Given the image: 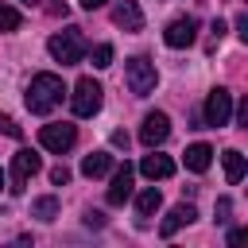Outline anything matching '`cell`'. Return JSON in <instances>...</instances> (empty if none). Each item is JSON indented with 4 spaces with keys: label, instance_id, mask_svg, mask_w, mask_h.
Returning <instances> with one entry per match:
<instances>
[{
    "label": "cell",
    "instance_id": "cell-1",
    "mask_svg": "<svg viewBox=\"0 0 248 248\" xmlns=\"http://www.w3.org/2000/svg\"><path fill=\"white\" fill-rule=\"evenodd\" d=\"M62 93H66V85H62V78L58 74H35L31 78V85H27V108L35 112V116H46L50 108H58L62 105Z\"/></svg>",
    "mask_w": 248,
    "mask_h": 248
},
{
    "label": "cell",
    "instance_id": "cell-2",
    "mask_svg": "<svg viewBox=\"0 0 248 248\" xmlns=\"http://www.w3.org/2000/svg\"><path fill=\"white\" fill-rule=\"evenodd\" d=\"M46 50H50V58H54V62L74 66V62H81V54H85V39H81V31H78V27H66V31H58V35H50Z\"/></svg>",
    "mask_w": 248,
    "mask_h": 248
},
{
    "label": "cell",
    "instance_id": "cell-3",
    "mask_svg": "<svg viewBox=\"0 0 248 248\" xmlns=\"http://www.w3.org/2000/svg\"><path fill=\"white\" fill-rule=\"evenodd\" d=\"M124 78H128V89H132L136 97H147V93L155 89V81H159V74H155V62H151V58H143V54L128 58V66H124Z\"/></svg>",
    "mask_w": 248,
    "mask_h": 248
},
{
    "label": "cell",
    "instance_id": "cell-4",
    "mask_svg": "<svg viewBox=\"0 0 248 248\" xmlns=\"http://www.w3.org/2000/svg\"><path fill=\"white\" fill-rule=\"evenodd\" d=\"M39 167H43V159L31 151V147H19L16 155H12V194H23L27 190V182H31V174H39Z\"/></svg>",
    "mask_w": 248,
    "mask_h": 248
},
{
    "label": "cell",
    "instance_id": "cell-5",
    "mask_svg": "<svg viewBox=\"0 0 248 248\" xmlns=\"http://www.w3.org/2000/svg\"><path fill=\"white\" fill-rule=\"evenodd\" d=\"M101 85L93 81V78H81L78 85H74V93H70V108H74V116H93L97 108H101Z\"/></svg>",
    "mask_w": 248,
    "mask_h": 248
},
{
    "label": "cell",
    "instance_id": "cell-6",
    "mask_svg": "<svg viewBox=\"0 0 248 248\" xmlns=\"http://www.w3.org/2000/svg\"><path fill=\"white\" fill-rule=\"evenodd\" d=\"M229 116H232V93H229V89H213V93L205 97V112H202L205 128H225Z\"/></svg>",
    "mask_w": 248,
    "mask_h": 248
},
{
    "label": "cell",
    "instance_id": "cell-7",
    "mask_svg": "<svg viewBox=\"0 0 248 248\" xmlns=\"http://www.w3.org/2000/svg\"><path fill=\"white\" fill-rule=\"evenodd\" d=\"M39 143H43L46 151L62 155V151H70V147L78 143V128H74V124H43V128H39Z\"/></svg>",
    "mask_w": 248,
    "mask_h": 248
},
{
    "label": "cell",
    "instance_id": "cell-8",
    "mask_svg": "<svg viewBox=\"0 0 248 248\" xmlns=\"http://www.w3.org/2000/svg\"><path fill=\"white\" fill-rule=\"evenodd\" d=\"M163 39H167V46H174V50L190 46V43L198 39V19H194V16H178V19H170L167 31H163Z\"/></svg>",
    "mask_w": 248,
    "mask_h": 248
},
{
    "label": "cell",
    "instance_id": "cell-9",
    "mask_svg": "<svg viewBox=\"0 0 248 248\" xmlns=\"http://www.w3.org/2000/svg\"><path fill=\"white\" fill-rule=\"evenodd\" d=\"M167 136H170V120H167V112H147L143 124H140V143H143V147H159Z\"/></svg>",
    "mask_w": 248,
    "mask_h": 248
},
{
    "label": "cell",
    "instance_id": "cell-10",
    "mask_svg": "<svg viewBox=\"0 0 248 248\" xmlns=\"http://www.w3.org/2000/svg\"><path fill=\"white\" fill-rule=\"evenodd\" d=\"M112 23L124 31H143V12L136 0H116L112 4Z\"/></svg>",
    "mask_w": 248,
    "mask_h": 248
},
{
    "label": "cell",
    "instance_id": "cell-11",
    "mask_svg": "<svg viewBox=\"0 0 248 248\" xmlns=\"http://www.w3.org/2000/svg\"><path fill=\"white\" fill-rule=\"evenodd\" d=\"M140 174H143V178H151V182L170 178V174H174V159H170V155H159V151L151 147V155H143V159H140Z\"/></svg>",
    "mask_w": 248,
    "mask_h": 248
},
{
    "label": "cell",
    "instance_id": "cell-12",
    "mask_svg": "<svg viewBox=\"0 0 248 248\" xmlns=\"http://www.w3.org/2000/svg\"><path fill=\"white\" fill-rule=\"evenodd\" d=\"M105 198H108V205H124V202L132 198V167H128V163L112 170V186H108Z\"/></svg>",
    "mask_w": 248,
    "mask_h": 248
},
{
    "label": "cell",
    "instance_id": "cell-13",
    "mask_svg": "<svg viewBox=\"0 0 248 248\" xmlns=\"http://www.w3.org/2000/svg\"><path fill=\"white\" fill-rule=\"evenodd\" d=\"M194 217H198V209L182 202V205H174V209H170V213L163 217V225H159V232H163V236H174V232H178L182 225H190Z\"/></svg>",
    "mask_w": 248,
    "mask_h": 248
},
{
    "label": "cell",
    "instance_id": "cell-14",
    "mask_svg": "<svg viewBox=\"0 0 248 248\" xmlns=\"http://www.w3.org/2000/svg\"><path fill=\"white\" fill-rule=\"evenodd\" d=\"M159 205H163V194H159V186H147V190H140V198H136V217H140V225H147V221H151V213H159Z\"/></svg>",
    "mask_w": 248,
    "mask_h": 248
},
{
    "label": "cell",
    "instance_id": "cell-15",
    "mask_svg": "<svg viewBox=\"0 0 248 248\" xmlns=\"http://www.w3.org/2000/svg\"><path fill=\"white\" fill-rule=\"evenodd\" d=\"M209 163H213V147H209V143H190V147H186V167H190L194 174L209 170Z\"/></svg>",
    "mask_w": 248,
    "mask_h": 248
},
{
    "label": "cell",
    "instance_id": "cell-16",
    "mask_svg": "<svg viewBox=\"0 0 248 248\" xmlns=\"http://www.w3.org/2000/svg\"><path fill=\"white\" fill-rule=\"evenodd\" d=\"M108 170H112V155H108V151H93V155L81 159V174H85V178H101V174H108Z\"/></svg>",
    "mask_w": 248,
    "mask_h": 248
},
{
    "label": "cell",
    "instance_id": "cell-17",
    "mask_svg": "<svg viewBox=\"0 0 248 248\" xmlns=\"http://www.w3.org/2000/svg\"><path fill=\"white\" fill-rule=\"evenodd\" d=\"M31 213H35L39 221H54V217H58V198H54V194L35 198V202H31Z\"/></svg>",
    "mask_w": 248,
    "mask_h": 248
},
{
    "label": "cell",
    "instance_id": "cell-18",
    "mask_svg": "<svg viewBox=\"0 0 248 248\" xmlns=\"http://www.w3.org/2000/svg\"><path fill=\"white\" fill-rule=\"evenodd\" d=\"M225 178H229L232 186L244 178V155H240V151H225Z\"/></svg>",
    "mask_w": 248,
    "mask_h": 248
},
{
    "label": "cell",
    "instance_id": "cell-19",
    "mask_svg": "<svg viewBox=\"0 0 248 248\" xmlns=\"http://www.w3.org/2000/svg\"><path fill=\"white\" fill-rule=\"evenodd\" d=\"M19 12L16 8H8V4H0V31H19Z\"/></svg>",
    "mask_w": 248,
    "mask_h": 248
},
{
    "label": "cell",
    "instance_id": "cell-20",
    "mask_svg": "<svg viewBox=\"0 0 248 248\" xmlns=\"http://www.w3.org/2000/svg\"><path fill=\"white\" fill-rule=\"evenodd\" d=\"M89 58H93V66H97V70H105V66H112V46H108V43H97Z\"/></svg>",
    "mask_w": 248,
    "mask_h": 248
},
{
    "label": "cell",
    "instance_id": "cell-21",
    "mask_svg": "<svg viewBox=\"0 0 248 248\" xmlns=\"http://www.w3.org/2000/svg\"><path fill=\"white\" fill-rule=\"evenodd\" d=\"M0 132H4V136H12V140H19V136H23V128H19L12 116H4V112H0Z\"/></svg>",
    "mask_w": 248,
    "mask_h": 248
},
{
    "label": "cell",
    "instance_id": "cell-22",
    "mask_svg": "<svg viewBox=\"0 0 248 248\" xmlns=\"http://www.w3.org/2000/svg\"><path fill=\"white\" fill-rule=\"evenodd\" d=\"M50 182H54V186H66V182H70V167H66V163H58V167L50 170Z\"/></svg>",
    "mask_w": 248,
    "mask_h": 248
},
{
    "label": "cell",
    "instance_id": "cell-23",
    "mask_svg": "<svg viewBox=\"0 0 248 248\" xmlns=\"http://www.w3.org/2000/svg\"><path fill=\"white\" fill-rule=\"evenodd\" d=\"M229 213H232V202L229 198H217V221H229Z\"/></svg>",
    "mask_w": 248,
    "mask_h": 248
},
{
    "label": "cell",
    "instance_id": "cell-24",
    "mask_svg": "<svg viewBox=\"0 0 248 248\" xmlns=\"http://www.w3.org/2000/svg\"><path fill=\"white\" fill-rule=\"evenodd\" d=\"M236 35H240V39H248V16H244V12L236 16Z\"/></svg>",
    "mask_w": 248,
    "mask_h": 248
},
{
    "label": "cell",
    "instance_id": "cell-25",
    "mask_svg": "<svg viewBox=\"0 0 248 248\" xmlns=\"http://www.w3.org/2000/svg\"><path fill=\"white\" fill-rule=\"evenodd\" d=\"M236 120H240V128H248V101L236 105Z\"/></svg>",
    "mask_w": 248,
    "mask_h": 248
},
{
    "label": "cell",
    "instance_id": "cell-26",
    "mask_svg": "<svg viewBox=\"0 0 248 248\" xmlns=\"http://www.w3.org/2000/svg\"><path fill=\"white\" fill-rule=\"evenodd\" d=\"M85 225H89V229H101V225H105V217H101V213H93V209H89V213H85Z\"/></svg>",
    "mask_w": 248,
    "mask_h": 248
},
{
    "label": "cell",
    "instance_id": "cell-27",
    "mask_svg": "<svg viewBox=\"0 0 248 248\" xmlns=\"http://www.w3.org/2000/svg\"><path fill=\"white\" fill-rule=\"evenodd\" d=\"M105 4H108V0H81V8H85V12H93V8H105Z\"/></svg>",
    "mask_w": 248,
    "mask_h": 248
},
{
    "label": "cell",
    "instance_id": "cell-28",
    "mask_svg": "<svg viewBox=\"0 0 248 248\" xmlns=\"http://www.w3.org/2000/svg\"><path fill=\"white\" fill-rule=\"evenodd\" d=\"M50 12H58V16H66V0H50Z\"/></svg>",
    "mask_w": 248,
    "mask_h": 248
},
{
    "label": "cell",
    "instance_id": "cell-29",
    "mask_svg": "<svg viewBox=\"0 0 248 248\" xmlns=\"http://www.w3.org/2000/svg\"><path fill=\"white\" fill-rule=\"evenodd\" d=\"M19 4H27V8H35V4H39V0H19Z\"/></svg>",
    "mask_w": 248,
    "mask_h": 248
},
{
    "label": "cell",
    "instance_id": "cell-30",
    "mask_svg": "<svg viewBox=\"0 0 248 248\" xmlns=\"http://www.w3.org/2000/svg\"><path fill=\"white\" fill-rule=\"evenodd\" d=\"M0 186H4V170H0Z\"/></svg>",
    "mask_w": 248,
    "mask_h": 248
}]
</instances>
